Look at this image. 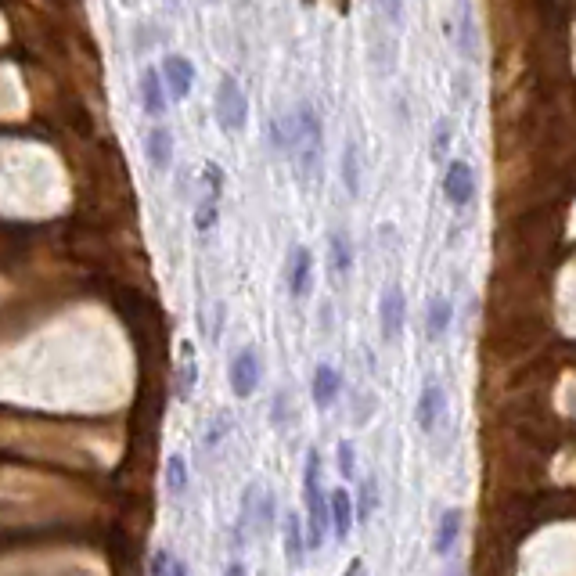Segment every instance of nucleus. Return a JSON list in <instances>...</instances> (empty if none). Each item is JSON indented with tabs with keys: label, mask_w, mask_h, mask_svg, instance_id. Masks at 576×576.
<instances>
[{
	"label": "nucleus",
	"mask_w": 576,
	"mask_h": 576,
	"mask_svg": "<svg viewBox=\"0 0 576 576\" xmlns=\"http://www.w3.org/2000/svg\"><path fill=\"white\" fill-rule=\"evenodd\" d=\"M321 483V450L310 447L303 461V508H306V544L310 551H321L328 533H332V504Z\"/></svg>",
	"instance_id": "obj_1"
},
{
	"label": "nucleus",
	"mask_w": 576,
	"mask_h": 576,
	"mask_svg": "<svg viewBox=\"0 0 576 576\" xmlns=\"http://www.w3.org/2000/svg\"><path fill=\"white\" fill-rule=\"evenodd\" d=\"M213 108H216V123L224 126V130H231V134L245 130L249 105H245V94H242V87H238V80H234V76H220V83H216Z\"/></svg>",
	"instance_id": "obj_2"
},
{
	"label": "nucleus",
	"mask_w": 576,
	"mask_h": 576,
	"mask_svg": "<svg viewBox=\"0 0 576 576\" xmlns=\"http://www.w3.org/2000/svg\"><path fill=\"white\" fill-rule=\"evenodd\" d=\"M260 350L256 346H245V350L234 353L231 360V371H227V378H231V389L238 400H249L252 393H256V386H260Z\"/></svg>",
	"instance_id": "obj_3"
},
{
	"label": "nucleus",
	"mask_w": 576,
	"mask_h": 576,
	"mask_svg": "<svg viewBox=\"0 0 576 576\" xmlns=\"http://www.w3.org/2000/svg\"><path fill=\"white\" fill-rule=\"evenodd\" d=\"M404 317H407V299H404V288L396 285H386L382 292V303H378V321H382V339L386 342H396L404 335Z\"/></svg>",
	"instance_id": "obj_4"
},
{
	"label": "nucleus",
	"mask_w": 576,
	"mask_h": 576,
	"mask_svg": "<svg viewBox=\"0 0 576 576\" xmlns=\"http://www.w3.org/2000/svg\"><path fill=\"white\" fill-rule=\"evenodd\" d=\"M299 155H303V173L317 170V155H321V119L310 105L299 108Z\"/></svg>",
	"instance_id": "obj_5"
},
{
	"label": "nucleus",
	"mask_w": 576,
	"mask_h": 576,
	"mask_svg": "<svg viewBox=\"0 0 576 576\" xmlns=\"http://www.w3.org/2000/svg\"><path fill=\"white\" fill-rule=\"evenodd\" d=\"M443 195L454 209H465L476 195V177H472V166L461 159H454L443 173Z\"/></svg>",
	"instance_id": "obj_6"
},
{
	"label": "nucleus",
	"mask_w": 576,
	"mask_h": 576,
	"mask_svg": "<svg viewBox=\"0 0 576 576\" xmlns=\"http://www.w3.org/2000/svg\"><path fill=\"white\" fill-rule=\"evenodd\" d=\"M443 411H447V396H443L440 382H425L418 404H414V422L422 432H436L443 422Z\"/></svg>",
	"instance_id": "obj_7"
},
{
	"label": "nucleus",
	"mask_w": 576,
	"mask_h": 576,
	"mask_svg": "<svg viewBox=\"0 0 576 576\" xmlns=\"http://www.w3.org/2000/svg\"><path fill=\"white\" fill-rule=\"evenodd\" d=\"M328 504H332V533L335 540H350L353 522H357V501L350 497L346 486H335L328 494Z\"/></svg>",
	"instance_id": "obj_8"
},
{
	"label": "nucleus",
	"mask_w": 576,
	"mask_h": 576,
	"mask_svg": "<svg viewBox=\"0 0 576 576\" xmlns=\"http://www.w3.org/2000/svg\"><path fill=\"white\" fill-rule=\"evenodd\" d=\"M191 80H195V69L184 54H170L166 62H162V83L170 90V98L184 101L191 94Z\"/></svg>",
	"instance_id": "obj_9"
},
{
	"label": "nucleus",
	"mask_w": 576,
	"mask_h": 576,
	"mask_svg": "<svg viewBox=\"0 0 576 576\" xmlns=\"http://www.w3.org/2000/svg\"><path fill=\"white\" fill-rule=\"evenodd\" d=\"M281 548H285L288 566H296V569L303 566L310 544H306V526L296 512H285V522H281Z\"/></svg>",
	"instance_id": "obj_10"
},
{
	"label": "nucleus",
	"mask_w": 576,
	"mask_h": 576,
	"mask_svg": "<svg viewBox=\"0 0 576 576\" xmlns=\"http://www.w3.org/2000/svg\"><path fill=\"white\" fill-rule=\"evenodd\" d=\"M339 389H342L339 371H335L332 364H317V368H314V378H310V393H314V404L321 407V411H328V407L335 404V396H339Z\"/></svg>",
	"instance_id": "obj_11"
},
{
	"label": "nucleus",
	"mask_w": 576,
	"mask_h": 576,
	"mask_svg": "<svg viewBox=\"0 0 576 576\" xmlns=\"http://www.w3.org/2000/svg\"><path fill=\"white\" fill-rule=\"evenodd\" d=\"M310 278H314V256L299 245V249L292 252V263H288V292L296 299H303L306 292H310Z\"/></svg>",
	"instance_id": "obj_12"
},
{
	"label": "nucleus",
	"mask_w": 576,
	"mask_h": 576,
	"mask_svg": "<svg viewBox=\"0 0 576 576\" xmlns=\"http://www.w3.org/2000/svg\"><path fill=\"white\" fill-rule=\"evenodd\" d=\"M461 522H465V515H461V508H447L440 519V526H436V555L447 558L450 551L458 548V537H461Z\"/></svg>",
	"instance_id": "obj_13"
},
{
	"label": "nucleus",
	"mask_w": 576,
	"mask_h": 576,
	"mask_svg": "<svg viewBox=\"0 0 576 576\" xmlns=\"http://www.w3.org/2000/svg\"><path fill=\"white\" fill-rule=\"evenodd\" d=\"M328 260H332V274L335 278H346L353 267V245L346 238V231H332L328 234Z\"/></svg>",
	"instance_id": "obj_14"
},
{
	"label": "nucleus",
	"mask_w": 576,
	"mask_h": 576,
	"mask_svg": "<svg viewBox=\"0 0 576 576\" xmlns=\"http://www.w3.org/2000/svg\"><path fill=\"white\" fill-rule=\"evenodd\" d=\"M141 105L148 116H162V112H166V94H162L159 72L155 69L141 72Z\"/></svg>",
	"instance_id": "obj_15"
},
{
	"label": "nucleus",
	"mask_w": 576,
	"mask_h": 576,
	"mask_svg": "<svg viewBox=\"0 0 576 576\" xmlns=\"http://www.w3.org/2000/svg\"><path fill=\"white\" fill-rule=\"evenodd\" d=\"M450 299L443 296H432L429 306H425V335L429 339H443V332H447V324H450Z\"/></svg>",
	"instance_id": "obj_16"
},
{
	"label": "nucleus",
	"mask_w": 576,
	"mask_h": 576,
	"mask_svg": "<svg viewBox=\"0 0 576 576\" xmlns=\"http://www.w3.org/2000/svg\"><path fill=\"white\" fill-rule=\"evenodd\" d=\"M170 155H173V137L166 126H155L148 134V159H152L155 170H166L170 166Z\"/></svg>",
	"instance_id": "obj_17"
},
{
	"label": "nucleus",
	"mask_w": 576,
	"mask_h": 576,
	"mask_svg": "<svg viewBox=\"0 0 576 576\" xmlns=\"http://www.w3.org/2000/svg\"><path fill=\"white\" fill-rule=\"evenodd\" d=\"M162 476H166V494L180 497L188 490V461L180 458V454H170V458H166V468H162Z\"/></svg>",
	"instance_id": "obj_18"
},
{
	"label": "nucleus",
	"mask_w": 576,
	"mask_h": 576,
	"mask_svg": "<svg viewBox=\"0 0 576 576\" xmlns=\"http://www.w3.org/2000/svg\"><path fill=\"white\" fill-rule=\"evenodd\" d=\"M342 184L350 195H360V148L357 141H350L342 148Z\"/></svg>",
	"instance_id": "obj_19"
},
{
	"label": "nucleus",
	"mask_w": 576,
	"mask_h": 576,
	"mask_svg": "<svg viewBox=\"0 0 576 576\" xmlns=\"http://www.w3.org/2000/svg\"><path fill=\"white\" fill-rule=\"evenodd\" d=\"M458 51L465 54L468 62L476 58V22H472V8L461 4V33H458Z\"/></svg>",
	"instance_id": "obj_20"
},
{
	"label": "nucleus",
	"mask_w": 576,
	"mask_h": 576,
	"mask_svg": "<svg viewBox=\"0 0 576 576\" xmlns=\"http://www.w3.org/2000/svg\"><path fill=\"white\" fill-rule=\"evenodd\" d=\"M375 508H378V483H375V476H368L360 483V494H357V519L360 522L371 519Z\"/></svg>",
	"instance_id": "obj_21"
},
{
	"label": "nucleus",
	"mask_w": 576,
	"mask_h": 576,
	"mask_svg": "<svg viewBox=\"0 0 576 576\" xmlns=\"http://www.w3.org/2000/svg\"><path fill=\"white\" fill-rule=\"evenodd\" d=\"M335 465H339L342 479L357 476V447H353L350 440H339V447H335Z\"/></svg>",
	"instance_id": "obj_22"
},
{
	"label": "nucleus",
	"mask_w": 576,
	"mask_h": 576,
	"mask_svg": "<svg viewBox=\"0 0 576 576\" xmlns=\"http://www.w3.org/2000/svg\"><path fill=\"white\" fill-rule=\"evenodd\" d=\"M191 386H195V364H191V350L184 346V371H180V400H188Z\"/></svg>",
	"instance_id": "obj_23"
},
{
	"label": "nucleus",
	"mask_w": 576,
	"mask_h": 576,
	"mask_svg": "<svg viewBox=\"0 0 576 576\" xmlns=\"http://www.w3.org/2000/svg\"><path fill=\"white\" fill-rule=\"evenodd\" d=\"M447 148H450V123H447V119H440V123H436V137H432V155H436V159H443V155H447Z\"/></svg>",
	"instance_id": "obj_24"
},
{
	"label": "nucleus",
	"mask_w": 576,
	"mask_h": 576,
	"mask_svg": "<svg viewBox=\"0 0 576 576\" xmlns=\"http://www.w3.org/2000/svg\"><path fill=\"white\" fill-rule=\"evenodd\" d=\"M375 4L382 8L389 26H400V22H404V0H375Z\"/></svg>",
	"instance_id": "obj_25"
},
{
	"label": "nucleus",
	"mask_w": 576,
	"mask_h": 576,
	"mask_svg": "<svg viewBox=\"0 0 576 576\" xmlns=\"http://www.w3.org/2000/svg\"><path fill=\"white\" fill-rule=\"evenodd\" d=\"M170 566H173V558L166 555V551H155V555H152V576H166V573H170Z\"/></svg>",
	"instance_id": "obj_26"
},
{
	"label": "nucleus",
	"mask_w": 576,
	"mask_h": 576,
	"mask_svg": "<svg viewBox=\"0 0 576 576\" xmlns=\"http://www.w3.org/2000/svg\"><path fill=\"white\" fill-rule=\"evenodd\" d=\"M231 429V414H220V418H216V425H213V432H209V447H216V443H220V436H224V432Z\"/></svg>",
	"instance_id": "obj_27"
},
{
	"label": "nucleus",
	"mask_w": 576,
	"mask_h": 576,
	"mask_svg": "<svg viewBox=\"0 0 576 576\" xmlns=\"http://www.w3.org/2000/svg\"><path fill=\"white\" fill-rule=\"evenodd\" d=\"M224 576H249V569H245V562H242V558H234V562H227Z\"/></svg>",
	"instance_id": "obj_28"
},
{
	"label": "nucleus",
	"mask_w": 576,
	"mask_h": 576,
	"mask_svg": "<svg viewBox=\"0 0 576 576\" xmlns=\"http://www.w3.org/2000/svg\"><path fill=\"white\" fill-rule=\"evenodd\" d=\"M166 576H188V566H184L180 558H173V566H170V573H166Z\"/></svg>",
	"instance_id": "obj_29"
},
{
	"label": "nucleus",
	"mask_w": 576,
	"mask_h": 576,
	"mask_svg": "<svg viewBox=\"0 0 576 576\" xmlns=\"http://www.w3.org/2000/svg\"><path fill=\"white\" fill-rule=\"evenodd\" d=\"M342 576H364V562H360V558H353L350 569H346V573H342Z\"/></svg>",
	"instance_id": "obj_30"
},
{
	"label": "nucleus",
	"mask_w": 576,
	"mask_h": 576,
	"mask_svg": "<svg viewBox=\"0 0 576 576\" xmlns=\"http://www.w3.org/2000/svg\"><path fill=\"white\" fill-rule=\"evenodd\" d=\"M447 576H461V569H450V573Z\"/></svg>",
	"instance_id": "obj_31"
}]
</instances>
